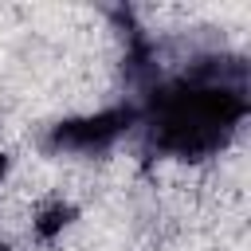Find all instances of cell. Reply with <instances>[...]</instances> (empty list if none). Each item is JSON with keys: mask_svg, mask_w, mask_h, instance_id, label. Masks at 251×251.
I'll return each instance as SVG.
<instances>
[{"mask_svg": "<svg viewBox=\"0 0 251 251\" xmlns=\"http://www.w3.org/2000/svg\"><path fill=\"white\" fill-rule=\"evenodd\" d=\"M12 173H16V157L8 149H0V192L12 184Z\"/></svg>", "mask_w": 251, "mask_h": 251, "instance_id": "cell-2", "label": "cell"}, {"mask_svg": "<svg viewBox=\"0 0 251 251\" xmlns=\"http://www.w3.org/2000/svg\"><path fill=\"white\" fill-rule=\"evenodd\" d=\"M0 251H16V247H12V243H8L4 235H0Z\"/></svg>", "mask_w": 251, "mask_h": 251, "instance_id": "cell-3", "label": "cell"}, {"mask_svg": "<svg viewBox=\"0 0 251 251\" xmlns=\"http://www.w3.org/2000/svg\"><path fill=\"white\" fill-rule=\"evenodd\" d=\"M78 224V204L71 196H43L31 212H27V235L39 243V247H51L59 243L71 227Z\"/></svg>", "mask_w": 251, "mask_h": 251, "instance_id": "cell-1", "label": "cell"}]
</instances>
